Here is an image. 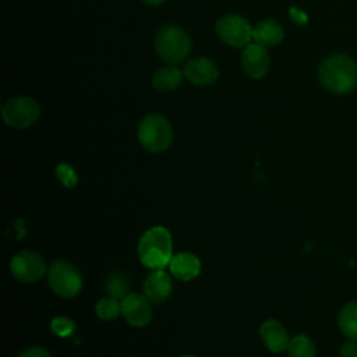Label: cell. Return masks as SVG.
Returning <instances> with one entry per match:
<instances>
[{
    "label": "cell",
    "instance_id": "6da1fadb",
    "mask_svg": "<svg viewBox=\"0 0 357 357\" xmlns=\"http://www.w3.org/2000/svg\"><path fill=\"white\" fill-rule=\"evenodd\" d=\"M318 77L325 89L336 95H346L357 86V63L347 54L328 56L318 68Z\"/></svg>",
    "mask_w": 357,
    "mask_h": 357
},
{
    "label": "cell",
    "instance_id": "7a4b0ae2",
    "mask_svg": "<svg viewBox=\"0 0 357 357\" xmlns=\"http://www.w3.org/2000/svg\"><path fill=\"white\" fill-rule=\"evenodd\" d=\"M172 236L163 226H155L146 230L138 241V257L146 268L163 269L172 259Z\"/></svg>",
    "mask_w": 357,
    "mask_h": 357
},
{
    "label": "cell",
    "instance_id": "3957f363",
    "mask_svg": "<svg viewBox=\"0 0 357 357\" xmlns=\"http://www.w3.org/2000/svg\"><path fill=\"white\" fill-rule=\"evenodd\" d=\"M155 50L163 63L176 66L190 54V35L176 25H165L155 36Z\"/></svg>",
    "mask_w": 357,
    "mask_h": 357
},
{
    "label": "cell",
    "instance_id": "277c9868",
    "mask_svg": "<svg viewBox=\"0 0 357 357\" xmlns=\"http://www.w3.org/2000/svg\"><path fill=\"white\" fill-rule=\"evenodd\" d=\"M137 135L141 145L149 152H163L173 141V130L169 120L158 113H149L141 119Z\"/></svg>",
    "mask_w": 357,
    "mask_h": 357
},
{
    "label": "cell",
    "instance_id": "5b68a950",
    "mask_svg": "<svg viewBox=\"0 0 357 357\" xmlns=\"http://www.w3.org/2000/svg\"><path fill=\"white\" fill-rule=\"evenodd\" d=\"M47 280L52 290L64 298L74 297L82 287V279L78 269L67 261H56L47 271Z\"/></svg>",
    "mask_w": 357,
    "mask_h": 357
},
{
    "label": "cell",
    "instance_id": "8992f818",
    "mask_svg": "<svg viewBox=\"0 0 357 357\" xmlns=\"http://www.w3.org/2000/svg\"><path fill=\"white\" fill-rule=\"evenodd\" d=\"M3 120L13 128H28L40 116V107L35 99L29 96H17L7 100L1 107Z\"/></svg>",
    "mask_w": 357,
    "mask_h": 357
},
{
    "label": "cell",
    "instance_id": "52a82bcc",
    "mask_svg": "<svg viewBox=\"0 0 357 357\" xmlns=\"http://www.w3.org/2000/svg\"><path fill=\"white\" fill-rule=\"evenodd\" d=\"M215 29L218 36L231 47H245L252 40L254 28L244 17L237 14L220 17L215 24Z\"/></svg>",
    "mask_w": 357,
    "mask_h": 357
},
{
    "label": "cell",
    "instance_id": "ba28073f",
    "mask_svg": "<svg viewBox=\"0 0 357 357\" xmlns=\"http://www.w3.org/2000/svg\"><path fill=\"white\" fill-rule=\"evenodd\" d=\"M13 276L24 283L39 280L46 273V262L38 252L21 251L10 262Z\"/></svg>",
    "mask_w": 357,
    "mask_h": 357
},
{
    "label": "cell",
    "instance_id": "9c48e42d",
    "mask_svg": "<svg viewBox=\"0 0 357 357\" xmlns=\"http://www.w3.org/2000/svg\"><path fill=\"white\" fill-rule=\"evenodd\" d=\"M120 305L124 319L132 326H145L152 318V308L145 294L128 293Z\"/></svg>",
    "mask_w": 357,
    "mask_h": 357
},
{
    "label": "cell",
    "instance_id": "30bf717a",
    "mask_svg": "<svg viewBox=\"0 0 357 357\" xmlns=\"http://www.w3.org/2000/svg\"><path fill=\"white\" fill-rule=\"evenodd\" d=\"M271 59L265 46L250 43L244 47L241 54V67L244 73L254 79H261L269 71Z\"/></svg>",
    "mask_w": 357,
    "mask_h": 357
},
{
    "label": "cell",
    "instance_id": "8fae6325",
    "mask_svg": "<svg viewBox=\"0 0 357 357\" xmlns=\"http://www.w3.org/2000/svg\"><path fill=\"white\" fill-rule=\"evenodd\" d=\"M183 74L190 82L205 86L213 84L219 78V68L211 59L199 56L190 59L185 63Z\"/></svg>",
    "mask_w": 357,
    "mask_h": 357
},
{
    "label": "cell",
    "instance_id": "7c38bea8",
    "mask_svg": "<svg viewBox=\"0 0 357 357\" xmlns=\"http://www.w3.org/2000/svg\"><path fill=\"white\" fill-rule=\"evenodd\" d=\"M172 289V279L163 269H153L144 280V294L153 303H162L169 298Z\"/></svg>",
    "mask_w": 357,
    "mask_h": 357
},
{
    "label": "cell",
    "instance_id": "4fadbf2b",
    "mask_svg": "<svg viewBox=\"0 0 357 357\" xmlns=\"http://www.w3.org/2000/svg\"><path fill=\"white\" fill-rule=\"evenodd\" d=\"M259 335L265 347L272 353H280L287 350L290 339L286 329L278 321L275 319L265 321L259 329Z\"/></svg>",
    "mask_w": 357,
    "mask_h": 357
},
{
    "label": "cell",
    "instance_id": "5bb4252c",
    "mask_svg": "<svg viewBox=\"0 0 357 357\" xmlns=\"http://www.w3.org/2000/svg\"><path fill=\"white\" fill-rule=\"evenodd\" d=\"M169 269L177 279L187 282L198 276L201 271V261L191 252H178L172 257Z\"/></svg>",
    "mask_w": 357,
    "mask_h": 357
},
{
    "label": "cell",
    "instance_id": "9a60e30c",
    "mask_svg": "<svg viewBox=\"0 0 357 357\" xmlns=\"http://www.w3.org/2000/svg\"><path fill=\"white\" fill-rule=\"evenodd\" d=\"M284 31L275 20H262L252 29V39L255 43L265 47L275 46L283 40Z\"/></svg>",
    "mask_w": 357,
    "mask_h": 357
},
{
    "label": "cell",
    "instance_id": "2e32d148",
    "mask_svg": "<svg viewBox=\"0 0 357 357\" xmlns=\"http://www.w3.org/2000/svg\"><path fill=\"white\" fill-rule=\"evenodd\" d=\"M183 73L174 66L158 68L152 75V85L159 92H172L181 84Z\"/></svg>",
    "mask_w": 357,
    "mask_h": 357
},
{
    "label": "cell",
    "instance_id": "e0dca14e",
    "mask_svg": "<svg viewBox=\"0 0 357 357\" xmlns=\"http://www.w3.org/2000/svg\"><path fill=\"white\" fill-rule=\"evenodd\" d=\"M337 326L346 339L357 340V301H349L340 308Z\"/></svg>",
    "mask_w": 357,
    "mask_h": 357
},
{
    "label": "cell",
    "instance_id": "ac0fdd59",
    "mask_svg": "<svg viewBox=\"0 0 357 357\" xmlns=\"http://www.w3.org/2000/svg\"><path fill=\"white\" fill-rule=\"evenodd\" d=\"M105 287H106V291L110 297H114L117 300H123L128 294L130 280H128L127 275H124L123 272H112L106 278Z\"/></svg>",
    "mask_w": 357,
    "mask_h": 357
},
{
    "label": "cell",
    "instance_id": "d6986e66",
    "mask_svg": "<svg viewBox=\"0 0 357 357\" xmlns=\"http://www.w3.org/2000/svg\"><path fill=\"white\" fill-rule=\"evenodd\" d=\"M289 357H315V346L307 335H296L287 346Z\"/></svg>",
    "mask_w": 357,
    "mask_h": 357
},
{
    "label": "cell",
    "instance_id": "ffe728a7",
    "mask_svg": "<svg viewBox=\"0 0 357 357\" xmlns=\"http://www.w3.org/2000/svg\"><path fill=\"white\" fill-rule=\"evenodd\" d=\"M95 311H96V315H98L100 319H103V321H110V319L117 318V315L121 312V305H120V303H119L117 298L107 296V297L100 298V300L96 303Z\"/></svg>",
    "mask_w": 357,
    "mask_h": 357
},
{
    "label": "cell",
    "instance_id": "44dd1931",
    "mask_svg": "<svg viewBox=\"0 0 357 357\" xmlns=\"http://www.w3.org/2000/svg\"><path fill=\"white\" fill-rule=\"evenodd\" d=\"M50 329L54 335H57L60 337H66V336H70L74 333L75 324L70 318L56 317L50 322Z\"/></svg>",
    "mask_w": 357,
    "mask_h": 357
},
{
    "label": "cell",
    "instance_id": "7402d4cb",
    "mask_svg": "<svg viewBox=\"0 0 357 357\" xmlns=\"http://www.w3.org/2000/svg\"><path fill=\"white\" fill-rule=\"evenodd\" d=\"M56 176L59 177V180L63 183L64 187H74L78 181V176L75 173V170L73 169V166H70L68 163H59L56 167Z\"/></svg>",
    "mask_w": 357,
    "mask_h": 357
},
{
    "label": "cell",
    "instance_id": "603a6c76",
    "mask_svg": "<svg viewBox=\"0 0 357 357\" xmlns=\"http://www.w3.org/2000/svg\"><path fill=\"white\" fill-rule=\"evenodd\" d=\"M340 357H357V340L347 339L339 349Z\"/></svg>",
    "mask_w": 357,
    "mask_h": 357
},
{
    "label": "cell",
    "instance_id": "cb8c5ba5",
    "mask_svg": "<svg viewBox=\"0 0 357 357\" xmlns=\"http://www.w3.org/2000/svg\"><path fill=\"white\" fill-rule=\"evenodd\" d=\"M289 15H290V18L293 20V22H296V24H298V25H304V24H307V21H308V15H307L303 10L296 8V7H291V8H290Z\"/></svg>",
    "mask_w": 357,
    "mask_h": 357
},
{
    "label": "cell",
    "instance_id": "d4e9b609",
    "mask_svg": "<svg viewBox=\"0 0 357 357\" xmlns=\"http://www.w3.org/2000/svg\"><path fill=\"white\" fill-rule=\"evenodd\" d=\"M18 357H50V354L42 347H31L24 350Z\"/></svg>",
    "mask_w": 357,
    "mask_h": 357
},
{
    "label": "cell",
    "instance_id": "484cf974",
    "mask_svg": "<svg viewBox=\"0 0 357 357\" xmlns=\"http://www.w3.org/2000/svg\"><path fill=\"white\" fill-rule=\"evenodd\" d=\"M145 4H148V6H160V4H163L166 0H142Z\"/></svg>",
    "mask_w": 357,
    "mask_h": 357
},
{
    "label": "cell",
    "instance_id": "4316f807",
    "mask_svg": "<svg viewBox=\"0 0 357 357\" xmlns=\"http://www.w3.org/2000/svg\"><path fill=\"white\" fill-rule=\"evenodd\" d=\"M181 357H195V356H191V354H184V356H181Z\"/></svg>",
    "mask_w": 357,
    "mask_h": 357
}]
</instances>
